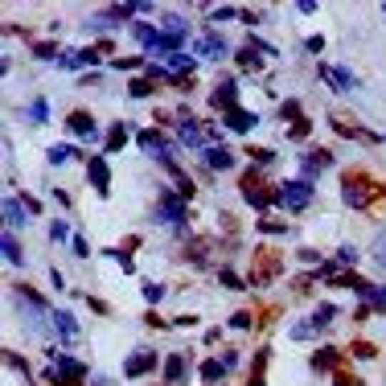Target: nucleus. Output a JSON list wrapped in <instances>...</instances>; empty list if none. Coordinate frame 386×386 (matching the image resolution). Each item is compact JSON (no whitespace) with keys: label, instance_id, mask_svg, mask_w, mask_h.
<instances>
[{"label":"nucleus","instance_id":"f257e3e1","mask_svg":"<svg viewBox=\"0 0 386 386\" xmlns=\"http://www.w3.org/2000/svg\"><path fill=\"white\" fill-rule=\"evenodd\" d=\"M238 193H243V202L255 205L259 214H268L271 205H280V185L268 181V177H263V168H255V165L238 177Z\"/></svg>","mask_w":386,"mask_h":386},{"label":"nucleus","instance_id":"864d4df0","mask_svg":"<svg viewBox=\"0 0 386 386\" xmlns=\"http://www.w3.org/2000/svg\"><path fill=\"white\" fill-rule=\"evenodd\" d=\"M144 320H148L152 329H168V320L161 317V313H152V308H148V313H144Z\"/></svg>","mask_w":386,"mask_h":386},{"label":"nucleus","instance_id":"4c0bfd02","mask_svg":"<svg viewBox=\"0 0 386 386\" xmlns=\"http://www.w3.org/2000/svg\"><path fill=\"white\" fill-rule=\"evenodd\" d=\"M280 116H284V119H292V123H300V103H296V99H288V103H280Z\"/></svg>","mask_w":386,"mask_h":386},{"label":"nucleus","instance_id":"f8f14e48","mask_svg":"<svg viewBox=\"0 0 386 386\" xmlns=\"http://www.w3.org/2000/svg\"><path fill=\"white\" fill-rule=\"evenodd\" d=\"M136 13H140V0H136V4H111V9H107V13H99L91 25H95V29H111L116 21H128V17H136Z\"/></svg>","mask_w":386,"mask_h":386},{"label":"nucleus","instance_id":"3c124183","mask_svg":"<svg viewBox=\"0 0 386 386\" xmlns=\"http://www.w3.org/2000/svg\"><path fill=\"white\" fill-rule=\"evenodd\" d=\"M50 238H58V243H66V238H70L66 222H54V226H50Z\"/></svg>","mask_w":386,"mask_h":386},{"label":"nucleus","instance_id":"6e6552de","mask_svg":"<svg viewBox=\"0 0 386 386\" xmlns=\"http://www.w3.org/2000/svg\"><path fill=\"white\" fill-rule=\"evenodd\" d=\"M210 107H214L218 116L235 111V107H238V86H235V78H226V83H218L214 91H210Z\"/></svg>","mask_w":386,"mask_h":386},{"label":"nucleus","instance_id":"ea45409f","mask_svg":"<svg viewBox=\"0 0 386 386\" xmlns=\"http://www.w3.org/2000/svg\"><path fill=\"white\" fill-rule=\"evenodd\" d=\"M218 280H222L226 288H230V292H243V288H247V284H243V280H238V275H235L230 268H222V271H218Z\"/></svg>","mask_w":386,"mask_h":386},{"label":"nucleus","instance_id":"0eeeda50","mask_svg":"<svg viewBox=\"0 0 386 386\" xmlns=\"http://www.w3.org/2000/svg\"><path fill=\"white\" fill-rule=\"evenodd\" d=\"M136 144H140V148L148 152L152 161H161V165H173V140H168L165 132H156V128H144V132L136 136Z\"/></svg>","mask_w":386,"mask_h":386},{"label":"nucleus","instance_id":"e433bc0d","mask_svg":"<svg viewBox=\"0 0 386 386\" xmlns=\"http://www.w3.org/2000/svg\"><path fill=\"white\" fill-rule=\"evenodd\" d=\"M333 386H362V378H357L353 370H345V366H341V370L333 374Z\"/></svg>","mask_w":386,"mask_h":386},{"label":"nucleus","instance_id":"bf43d9fd","mask_svg":"<svg viewBox=\"0 0 386 386\" xmlns=\"http://www.w3.org/2000/svg\"><path fill=\"white\" fill-rule=\"evenodd\" d=\"M382 13H386V4H382Z\"/></svg>","mask_w":386,"mask_h":386},{"label":"nucleus","instance_id":"9d476101","mask_svg":"<svg viewBox=\"0 0 386 386\" xmlns=\"http://www.w3.org/2000/svg\"><path fill=\"white\" fill-rule=\"evenodd\" d=\"M156 362H161V357H156L152 350H136L132 357L123 362V378H144L148 370H156Z\"/></svg>","mask_w":386,"mask_h":386},{"label":"nucleus","instance_id":"20e7f679","mask_svg":"<svg viewBox=\"0 0 386 386\" xmlns=\"http://www.w3.org/2000/svg\"><path fill=\"white\" fill-rule=\"evenodd\" d=\"M46 382L50 386H83L86 382V366L78 357H70L62 350L46 353Z\"/></svg>","mask_w":386,"mask_h":386},{"label":"nucleus","instance_id":"a211bd4d","mask_svg":"<svg viewBox=\"0 0 386 386\" xmlns=\"http://www.w3.org/2000/svg\"><path fill=\"white\" fill-rule=\"evenodd\" d=\"M185 370H189V357L185 353H168L165 357V382H185Z\"/></svg>","mask_w":386,"mask_h":386},{"label":"nucleus","instance_id":"a878e982","mask_svg":"<svg viewBox=\"0 0 386 386\" xmlns=\"http://www.w3.org/2000/svg\"><path fill=\"white\" fill-rule=\"evenodd\" d=\"M25 116L34 119V123H46V119H50V99H41V95H37V99L25 107Z\"/></svg>","mask_w":386,"mask_h":386},{"label":"nucleus","instance_id":"c03bdc74","mask_svg":"<svg viewBox=\"0 0 386 386\" xmlns=\"http://www.w3.org/2000/svg\"><path fill=\"white\" fill-rule=\"evenodd\" d=\"M4 362H9V366H13V370H17V374H21V378H29V366H25V362H21V357H17V353H9V350H4Z\"/></svg>","mask_w":386,"mask_h":386},{"label":"nucleus","instance_id":"2f4dec72","mask_svg":"<svg viewBox=\"0 0 386 386\" xmlns=\"http://www.w3.org/2000/svg\"><path fill=\"white\" fill-rule=\"evenodd\" d=\"M259 230H263V235H288V222H275L263 214V218H259Z\"/></svg>","mask_w":386,"mask_h":386},{"label":"nucleus","instance_id":"7ed1b4c3","mask_svg":"<svg viewBox=\"0 0 386 386\" xmlns=\"http://www.w3.org/2000/svg\"><path fill=\"white\" fill-rule=\"evenodd\" d=\"M280 271H284V255L275 251L271 243H259L251 251V268H247V284L251 288H268L271 280H280Z\"/></svg>","mask_w":386,"mask_h":386},{"label":"nucleus","instance_id":"c85d7f7f","mask_svg":"<svg viewBox=\"0 0 386 386\" xmlns=\"http://www.w3.org/2000/svg\"><path fill=\"white\" fill-rule=\"evenodd\" d=\"M152 91H156L152 78H132V83H128V95H132V99H148Z\"/></svg>","mask_w":386,"mask_h":386},{"label":"nucleus","instance_id":"6e6d98bb","mask_svg":"<svg viewBox=\"0 0 386 386\" xmlns=\"http://www.w3.org/2000/svg\"><path fill=\"white\" fill-rule=\"evenodd\" d=\"M21 205H25L29 214H41V202H37V198H21Z\"/></svg>","mask_w":386,"mask_h":386},{"label":"nucleus","instance_id":"c756f323","mask_svg":"<svg viewBox=\"0 0 386 386\" xmlns=\"http://www.w3.org/2000/svg\"><path fill=\"white\" fill-rule=\"evenodd\" d=\"M140 292H144V304L152 308V304L165 296V284H156V280H144V284H140Z\"/></svg>","mask_w":386,"mask_h":386},{"label":"nucleus","instance_id":"473e14b6","mask_svg":"<svg viewBox=\"0 0 386 386\" xmlns=\"http://www.w3.org/2000/svg\"><path fill=\"white\" fill-rule=\"evenodd\" d=\"M251 325H255V313H251V308H238L235 317H230V329H251Z\"/></svg>","mask_w":386,"mask_h":386},{"label":"nucleus","instance_id":"6ab92c4d","mask_svg":"<svg viewBox=\"0 0 386 386\" xmlns=\"http://www.w3.org/2000/svg\"><path fill=\"white\" fill-rule=\"evenodd\" d=\"M54 329L62 333V341H78V325H74V317H70L66 308H54Z\"/></svg>","mask_w":386,"mask_h":386},{"label":"nucleus","instance_id":"4d7b16f0","mask_svg":"<svg viewBox=\"0 0 386 386\" xmlns=\"http://www.w3.org/2000/svg\"><path fill=\"white\" fill-rule=\"evenodd\" d=\"M222 362H226V370H235L238 366V350H226L222 353Z\"/></svg>","mask_w":386,"mask_h":386},{"label":"nucleus","instance_id":"f704fd0d","mask_svg":"<svg viewBox=\"0 0 386 386\" xmlns=\"http://www.w3.org/2000/svg\"><path fill=\"white\" fill-rule=\"evenodd\" d=\"M350 353H353V357H362V362H370V357H378V350H374L370 341H353V345H350Z\"/></svg>","mask_w":386,"mask_h":386},{"label":"nucleus","instance_id":"423d86ee","mask_svg":"<svg viewBox=\"0 0 386 386\" xmlns=\"http://www.w3.org/2000/svg\"><path fill=\"white\" fill-rule=\"evenodd\" d=\"M313 202V181H304V177H292V181H280V205L292 210V214H300L304 205Z\"/></svg>","mask_w":386,"mask_h":386},{"label":"nucleus","instance_id":"4be33fe9","mask_svg":"<svg viewBox=\"0 0 386 386\" xmlns=\"http://www.w3.org/2000/svg\"><path fill=\"white\" fill-rule=\"evenodd\" d=\"M333 317H337V304H317V308H313V317H308V325H313V329H329V325H333Z\"/></svg>","mask_w":386,"mask_h":386},{"label":"nucleus","instance_id":"603ef678","mask_svg":"<svg viewBox=\"0 0 386 386\" xmlns=\"http://www.w3.org/2000/svg\"><path fill=\"white\" fill-rule=\"evenodd\" d=\"M308 128H313V123H308V119H300V123H292V140H304V136H308Z\"/></svg>","mask_w":386,"mask_h":386},{"label":"nucleus","instance_id":"72a5a7b5","mask_svg":"<svg viewBox=\"0 0 386 386\" xmlns=\"http://www.w3.org/2000/svg\"><path fill=\"white\" fill-rule=\"evenodd\" d=\"M34 58L50 62V58H58V46H54V41H34Z\"/></svg>","mask_w":386,"mask_h":386},{"label":"nucleus","instance_id":"f3484780","mask_svg":"<svg viewBox=\"0 0 386 386\" xmlns=\"http://www.w3.org/2000/svg\"><path fill=\"white\" fill-rule=\"evenodd\" d=\"M193 50H198V58H214V62H218V58H226V41H222L218 34H205Z\"/></svg>","mask_w":386,"mask_h":386},{"label":"nucleus","instance_id":"5fc2aeb1","mask_svg":"<svg viewBox=\"0 0 386 386\" xmlns=\"http://www.w3.org/2000/svg\"><path fill=\"white\" fill-rule=\"evenodd\" d=\"M304 50H308V54H320V50H325V37H308V41H304Z\"/></svg>","mask_w":386,"mask_h":386},{"label":"nucleus","instance_id":"c9c22d12","mask_svg":"<svg viewBox=\"0 0 386 386\" xmlns=\"http://www.w3.org/2000/svg\"><path fill=\"white\" fill-rule=\"evenodd\" d=\"M247 156L255 161V168H263V165H271V161H275V152H271V148H247Z\"/></svg>","mask_w":386,"mask_h":386},{"label":"nucleus","instance_id":"b1692460","mask_svg":"<svg viewBox=\"0 0 386 386\" xmlns=\"http://www.w3.org/2000/svg\"><path fill=\"white\" fill-rule=\"evenodd\" d=\"M235 62H238V70H251V74L263 66V58H259V50H255V46H243V50L235 54Z\"/></svg>","mask_w":386,"mask_h":386},{"label":"nucleus","instance_id":"4468645a","mask_svg":"<svg viewBox=\"0 0 386 386\" xmlns=\"http://www.w3.org/2000/svg\"><path fill=\"white\" fill-rule=\"evenodd\" d=\"M205 168H214V173H226V168H235V152L222 148V144H210V148L202 152Z\"/></svg>","mask_w":386,"mask_h":386},{"label":"nucleus","instance_id":"1a4fd4ad","mask_svg":"<svg viewBox=\"0 0 386 386\" xmlns=\"http://www.w3.org/2000/svg\"><path fill=\"white\" fill-rule=\"evenodd\" d=\"M86 177H91V185L99 189V198L111 193V168H107V156H91V161H86Z\"/></svg>","mask_w":386,"mask_h":386},{"label":"nucleus","instance_id":"393cba45","mask_svg":"<svg viewBox=\"0 0 386 386\" xmlns=\"http://www.w3.org/2000/svg\"><path fill=\"white\" fill-rule=\"evenodd\" d=\"M0 247H4V259H9V263H17V268L25 263V251H21V243H17L13 235H4V238H0Z\"/></svg>","mask_w":386,"mask_h":386},{"label":"nucleus","instance_id":"39448f33","mask_svg":"<svg viewBox=\"0 0 386 386\" xmlns=\"http://www.w3.org/2000/svg\"><path fill=\"white\" fill-rule=\"evenodd\" d=\"M152 218L161 222V226H173L177 235H185V205H181V198H177L173 189L161 193V202H156V210H152Z\"/></svg>","mask_w":386,"mask_h":386},{"label":"nucleus","instance_id":"09e8293b","mask_svg":"<svg viewBox=\"0 0 386 386\" xmlns=\"http://www.w3.org/2000/svg\"><path fill=\"white\" fill-rule=\"evenodd\" d=\"M296 259H300V263H320V251H313V247H300V251H296Z\"/></svg>","mask_w":386,"mask_h":386},{"label":"nucleus","instance_id":"bb28decb","mask_svg":"<svg viewBox=\"0 0 386 386\" xmlns=\"http://www.w3.org/2000/svg\"><path fill=\"white\" fill-rule=\"evenodd\" d=\"M103 144H107V152H119L123 144H128V128H123V123H116L111 132L103 136Z\"/></svg>","mask_w":386,"mask_h":386},{"label":"nucleus","instance_id":"13d9d810","mask_svg":"<svg viewBox=\"0 0 386 386\" xmlns=\"http://www.w3.org/2000/svg\"><path fill=\"white\" fill-rule=\"evenodd\" d=\"M161 386H177V382H161Z\"/></svg>","mask_w":386,"mask_h":386},{"label":"nucleus","instance_id":"aec40b11","mask_svg":"<svg viewBox=\"0 0 386 386\" xmlns=\"http://www.w3.org/2000/svg\"><path fill=\"white\" fill-rule=\"evenodd\" d=\"M198 374H202L205 386H214V382H222V378H226V362H214V357H205L202 366H198Z\"/></svg>","mask_w":386,"mask_h":386},{"label":"nucleus","instance_id":"a18cd8bd","mask_svg":"<svg viewBox=\"0 0 386 386\" xmlns=\"http://www.w3.org/2000/svg\"><path fill=\"white\" fill-rule=\"evenodd\" d=\"M370 308H374V313H386V288H374V296H370Z\"/></svg>","mask_w":386,"mask_h":386},{"label":"nucleus","instance_id":"cd10ccee","mask_svg":"<svg viewBox=\"0 0 386 386\" xmlns=\"http://www.w3.org/2000/svg\"><path fill=\"white\" fill-rule=\"evenodd\" d=\"M205 251H210V238H193V243H189V251H185V259L202 268V263H205Z\"/></svg>","mask_w":386,"mask_h":386},{"label":"nucleus","instance_id":"9b49d317","mask_svg":"<svg viewBox=\"0 0 386 386\" xmlns=\"http://www.w3.org/2000/svg\"><path fill=\"white\" fill-rule=\"evenodd\" d=\"M341 366H345V353L333 350V345H325V350L313 353V374H337Z\"/></svg>","mask_w":386,"mask_h":386},{"label":"nucleus","instance_id":"37998d69","mask_svg":"<svg viewBox=\"0 0 386 386\" xmlns=\"http://www.w3.org/2000/svg\"><path fill=\"white\" fill-rule=\"evenodd\" d=\"M313 333H317V329H313L308 320H304V325H292V341H308Z\"/></svg>","mask_w":386,"mask_h":386},{"label":"nucleus","instance_id":"79ce46f5","mask_svg":"<svg viewBox=\"0 0 386 386\" xmlns=\"http://www.w3.org/2000/svg\"><path fill=\"white\" fill-rule=\"evenodd\" d=\"M366 214H374V218H386V185H382V193L374 198V205H370Z\"/></svg>","mask_w":386,"mask_h":386},{"label":"nucleus","instance_id":"dca6fc26","mask_svg":"<svg viewBox=\"0 0 386 386\" xmlns=\"http://www.w3.org/2000/svg\"><path fill=\"white\" fill-rule=\"evenodd\" d=\"M320 78L333 86V91H353V86H357V78H353L350 70H341V66H320Z\"/></svg>","mask_w":386,"mask_h":386},{"label":"nucleus","instance_id":"2eb2a0df","mask_svg":"<svg viewBox=\"0 0 386 386\" xmlns=\"http://www.w3.org/2000/svg\"><path fill=\"white\" fill-rule=\"evenodd\" d=\"M222 123H226V128H230V132H251L255 123H259V116H255V111H247V107H235V111H226V116H222Z\"/></svg>","mask_w":386,"mask_h":386},{"label":"nucleus","instance_id":"f03ea898","mask_svg":"<svg viewBox=\"0 0 386 386\" xmlns=\"http://www.w3.org/2000/svg\"><path fill=\"white\" fill-rule=\"evenodd\" d=\"M378 193H382L378 177H370L366 168H345V177H341V202L350 205V210H370Z\"/></svg>","mask_w":386,"mask_h":386},{"label":"nucleus","instance_id":"412c9836","mask_svg":"<svg viewBox=\"0 0 386 386\" xmlns=\"http://www.w3.org/2000/svg\"><path fill=\"white\" fill-rule=\"evenodd\" d=\"M268 357L271 350H259L251 357V374H247V386H263V374H268Z\"/></svg>","mask_w":386,"mask_h":386},{"label":"nucleus","instance_id":"58836bf2","mask_svg":"<svg viewBox=\"0 0 386 386\" xmlns=\"http://www.w3.org/2000/svg\"><path fill=\"white\" fill-rule=\"evenodd\" d=\"M46 156H50V165H66V161H70V144H54Z\"/></svg>","mask_w":386,"mask_h":386},{"label":"nucleus","instance_id":"a19ab883","mask_svg":"<svg viewBox=\"0 0 386 386\" xmlns=\"http://www.w3.org/2000/svg\"><path fill=\"white\" fill-rule=\"evenodd\" d=\"M374 263H378V271H386V230L378 235V243H374Z\"/></svg>","mask_w":386,"mask_h":386},{"label":"nucleus","instance_id":"7c9ffc66","mask_svg":"<svg viewBox=\"0 0 386 386\" xmlns=\"http://www.w3.org/2000/svg\"><path fill=\"white\" fill-rule=\"evenodd\" d=\"M337 263H341V268H353V263H357V247L341 243V247H337Z\"/></svg>","mask_w":386,"mask_h":386},{"label":"nucleus","instance_id":"49530a36","mask_svg":"<svg viewBox=\"0 0 386 386\" xmlns=\"http://www.w3.org/2000/svg\"><path fill=\"white\" fill-rule=\"evenodd\" d=\"M116 62V70H140L144 66V58H111Z\"/></svg>","mask_w":386,"mask_h":386},{"label":"nucleus","instance_id":"ddd939ff","mask_svg":"<svg viewBox=\"0 0 386 386\" xmlns=\"http://www.w3.org/2000/svg\"><path fill=\"white\" fill-rule=\"evenodd\" d=\"M66 128H70V136H83V140H99V128H95L91 111H70V116H66Z\"/></svg>","mask_w":386,"mask_h":386},{"label":"nucleus","instance_id":"de8ad7c7","mask_svg":"<svg viewBox=\"0 0 386 386\" xmlns=\"http://www.w3.org/2000/svg\"><path fill=\"white\" fill-rule=\"evenodd\" d=\"M70 247H74V255H78V259H86V255H91V243H86L83 235H78V238H70Z\"/></svg>","mask_w":386,"mask_h":386},{"label":"nucleus","instance_id":"8fccbe9b","mask_svg":"<svg viewBox=\"0 0 386 386\" xmlns=\"http://www.w3.org/2000/svg\"><path fill=\"white\" fill-rule=\"evenodd\" d=\"M230 17H243L238 9H230V4H222V9H214V21H230Z\"/></svg>","mask_w":386,"mask_h":386},{"label":"nucleus","instance_id":"5701e85b","mask_svg":"<svg viewBox=\"0 0 386 386\" xmlns=\"http://www.w3.org/2000/svg\"><path fill=\"white\" fill-rule=\"evenodd\" d=\"M4 222H9V226H25V222H29V210L17 205V198H4Z\"/></svg>","mask_w":386,"mask_h":386}]
</instances>
